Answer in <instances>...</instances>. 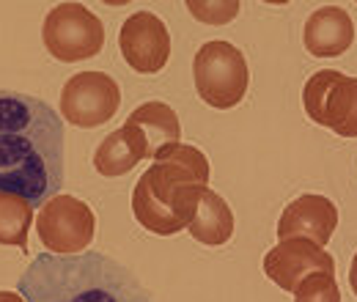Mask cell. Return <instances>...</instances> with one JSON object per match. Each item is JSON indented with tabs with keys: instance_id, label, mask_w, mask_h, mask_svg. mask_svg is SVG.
Wrapping results in <instances>:
<instances>
[{
	"instance_id": "6da1fadb",
	"label": "cell",
	"mask_w": 357,
	"mask_h": 302,
	"mask_svg": "<svg viewBox=\"0 0 357 302\" xmlns=\"http://www.w3.org/2000/svg\"><path fill=\"white\" fill-rule=\"evenodd\" d=\"M63 187V124L31 93L0 88V195H20L33 206Z\"/></svg>"
},
{
	"instance_id": "7a4b0ae2",
	"label": "cell",
	"mask_w": 357,
	"mask_h": 302,
	"mask_svg": "<svg viewBox=\"0 0 357 302\" xmlns=\"http://www.w3.org/2000/svg\"><path fill=\"white\" fill-rule=\"evenodd\" d=\"M17 286L25 302H157L124 264L96 250L36 256Z\"/></svg>"
},
{
	"instance_id": "3957f363",
	"label": "cell",
	"mask_w": 357,
	"mask_h": 302,
	"mask_svg": "<svg viewBox=\"0 0 357 302\" xmlns=\"http://www.w3.org/2000/svg\"><path fill=\"white\" fill-rule=\"evenodd\" d=\"M209 160L201 149L174 143L154 157V165L137 179L132 192L135 220L157 234L174 236L190 225L201 190L209 184Z\"/></svg>"
},
{
	"instance_id": "277c9868",
	"label": "cell",
	"mask_w": 357,
	"mask_h": 302,
	"mask_svg": "<svg viewBox=\"0 0 357 302\" xmlns=\"http://www.w3.org/2000/svg\"><path fill=\"white\" fill-rule=\"evenodd\" d=\"M192 80L198 96L218 110L236 107L250 86V69L239 47L215 39L206 42L192 58Z\"/></svg>"
},
{
	"instance_id": "5b68a950",
	"label": "cell",
	"mask_w": 357,
	"mask_h": 302,
	"mask_svg": "<svg viewBox=\"0 0 357 302\" xmlns=\"http://www.w3.org/2000/svg\"><path fill=\"white\" fill-rule=\"evenodd\" d=\"M42 39L55 61H89L105 47V25L83 3H58L45 17Z\"/></svg>"
},
{
	"instance_id": "8992f818",
	"label": "cell",
	"mask_w": 357,
	"mask_h": 302,
	"mask_svg": "<svg viewBox=\"0 0 357 302\" xmlns=\"http://www.w3.org/2000/svg\"><path fill=\"white\" fill-rule=\"evenodd\" d=\"M36 234L50 256H80L96 234V215L86 201L58 192L42 204L36 215Z\"/></svg>"
},
{
	"instance_id": "52a82bcc",
	"label": "cell",
	"mask_w": 357,
	"mask_h": 302,
	"mask_svg": "<svg viewBox=\"0 0 357 302\" xmlns=\"http://www.w3.org/2000/svg\"><path fill=\"white\" fill-rule=\"evenodd\" d=\"M303 107L319 127L341 137H357V77L335 69L316 72L303 88Z\"/></svg>"
},
{
	"instance_id": "ba28073f",
	"label": "cell",
	"mask_w": 357,
	"mask_h": 302,
	"mask_svg": "<svg viewBox=\"0 0 357 302\" xmlns=\"http://www.w3.org/2000/svg\"><path fill=\"white\" fill-rule=\"evenodd\" d=\"M121 88L105 72H80L61 88V113L72 127L93 130L119 113Z\"/></svg>"
},
{
	"instance_id": "9c48e42d",
	"label": "cell",
	"mask_w": 357,
	"mask_h": 302,
	"mask_svg": "<svg viewBox=\"0 0 357 302\" xmlns=\"http://www.w3.org/2000/svg\"><path fill=\"white\" fill-rule=\"evenodd\" d=\"M119 50L137 75H157L171 58V33L151 11H135L119 31Z\"/></svg>"
},
{
	"instance_id": "30bf717a",
	"label": "cell",
	"mask_w": 357,
	"mask_h": 302,
	"mask_svg": "<svg viewBox=\"0 0 357 302\" xmlns=\"http://www.w3.org/2000/svg\"><path fill=\"white\" fill-rule=\"evenodd\" d=\"M264 272L278 289L294 294V289L316 272L335 275V261L311 239H286L264 256Z\"/></svg>"
},
{
	"instance_id": "8fae6325",
	"label": "cell",
	"mask_w": 357,
	"mask_h": 302,
	"mask_svg": "<svg viewBox=\"0 0 357 302\" xmlns=\"http://www.w3.org/2000/svg\"><path fill=\"white\" fill-rule=\"evenodd\" d=\"M338 225V206L316 192L294 198L278 220V239H311L316 245H327Z\"/></svg>"
},
{
	"instance_id": "7c38bea8",
	"label": "cell",
	"mask_w": 357,
	"mask_h": 302,
	"mask_svg": "<svg viewBox=\"0 0 357 302\" xmlns=\"http://www.w3.org/2000/svg\"><path fill=\"white\" fill-rule=\"evenodd\" d=\"M355 42V22L338 6L313 11L303 31V44L316 58H338Z\"/></svg>"
},
{
	"instance_id": "4fadbf2b",
	"label": "cell",
	"mask_w": 357,
	"mask_h": 302,
	"mask_svg": "<svg viewBox=\"0 0 357 302\" xmlns=\"http://www.w3.org/2000/svg\"><path fill=\"white\" fill-rule=\"evenodd\" d=\"M140 160H149V146L143 135L124 124L121 130L110 132L93 151V168L99 176H127Z\"/></svg>"
},
{
	"instance_id": "5bb4252c",
	"label": "cell",
	"mask_w": 357,
	"mask_h": 302,
	"mask_svg": "<svg viewBox=\"0 0 357 302\" xmlns=\"http://www.w3.org/2000/svg\"><path fill=\"white\" fill-rule=\"evenodd\" d=\"M124 124H130L143 135V140L149 146V160H154L162 149L178 143V137H181L178 116L165 102H143L137 110L130 113V119Z\"/></svg>"
},
{
	"instance_id": "9a60e30c",
	"label": "cell",
	"mask_w": 357,
	"mask_h": 302,
	"mask_svg": "<svg viewBox=\"0 0 357 302\" xmlns=\"http://www.w3.org/2000/svg\"><path fill=\"white\" fill-rule=\"evenodd\" d=\"M187 231L195 242L209 245V248H220L234 236V212L215 190H209V184L201 190L198 209H195V217L190 220Z\"/></svg>"
},
{
	"instance_id": "2e32d148",
	"label": "cell",
	"mask_w": 357,
	"mask_h": 302,
	"mask_svg": "<svg viewBox=\"0 0 357 302\" xmlns=\"http://www.w3.org/2000/svg\"><path fill=\"white\" fill-rule=\"evenodd\" d=\"M33 225V204L20 195H0V245L28 250V234Z\"/></svg>"
},
{
	"instance_id": "e0dca14e",
	"label": "cell",
	"mask_w": 357,
	"mask_h": 302,
	"mask_svg": "<svg viewBox=\"0 0 357 302\" xmlns=\"http://www.w3.org/2000/svg\"><path fill=\"white\" fill-rule=\"evenodd\" d=\"M294 302H341V289L335 275L316 272L294 289Z\"/></svg>"
},
{
	"instance_id": "ac0fdd59",
	"label": "cell",
	"mask_w": 357,
	"mask_h": 302,
	"mask_svg": "<svg viewBox=\"0 0 357 302\" xmlns=\"http://www.w3.org/2000/svg\"><path fill=\"white\" fill-rule=\"evenodd\" d=\"M187 8L195 14V20L209 25H225L236 17L239 3H187Z\"/></svg>"
},
{
	"instance_id": "d6986e66",
	"label": "cell",
	"mask_w": 357,
	"mask_h": 302,
	"mask_svg": "<svg viewBox=\"0 0 357 302\" xmlns=\"http://www.w3.org/2000/svg\"><path fill=\"white\" fill-rule=\"evenodd\" d=\"M0 302H25L20 292H0Z\"/></svg>"
},
{
	"instance_id": "ffe728a7",
	"label": "cell",
	"mask_w": 357,
	"mask_h": 302,
	"mask_svg": "<svg viewBox=\"0 0 357 302\" xmlns=\"http://www.w3.org/2000/svg\"><path fill=\"white\" fill-rule=\"evenodd\" d=\"M349 286H352V292H355L357 297V253L355 259H352V266H349Z\"/></svg>"
}]
</instances>
